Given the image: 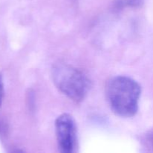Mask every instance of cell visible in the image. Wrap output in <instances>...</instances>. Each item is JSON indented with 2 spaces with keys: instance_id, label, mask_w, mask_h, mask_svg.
<instances>
[{
  "instance_id": "3",
  "label": "cell",
  "mask_w": 153,
  "mask_h": 153,
  "mask_svg": "<svg viewBox=\"0 0 153 153\" xmlns=\"http://www.w3.org/2000/svg\"><path fill=\"white\" fill-rule=\"evenodd\" d=\"M55 127L60 152H74L77 146V128L73 117L70 114H62L55 120Z\"/></svg>"
},
{
  "instance_id": "2",
  "label": "cell",
  "mask_w": 153,
  "mask_h": 153,
  "mask_svg": "<svg viewBox=\"0 0 153 153\" xmlns=\"http://www.w3.org/2000/svg\"><path fill=\"white\" fill-rule=\"evenodd\" d=\"M52 79L58 90L76 102H80L88 94L90 81L78 69L64 63L55 64L52 70Z\"/></svg>"
},
{
  "instance_id": "1",
  "label": "cell",
  "mask_w": 153,
  "mask_h": 153,
  "mask_svg": "<svg viewBox=\"0 0 153 153\" xmlns=\"http://www.w3.org/2000/svg\"><path fill=\"white\" fill-rule=\"evenodd\" d=\"M141 94L140 85L131 78L119 76L108 82L105 95L114 113L123 117L134 116Z\"/></svg>"
},
{
  "instance_id": "6",
  "label": "cell",
  "mask_w": 153,
  "mask_h": 153,
  "mask_svg": "<svg viewBox=\"0 0 153 153\" xmlns=\"http://www.w3.org/2000/svg\"><path fill=\"white\" fill-rule=\"evenodd\" d=\"M146 143L149 148L153 149V133L149 134L146 138Z\"/></svg>"
},
{
  "instance_id": "5",
  "label": "cell",
  "mask_w": 153,
  "mask_h": 153,
  "mask_svg": "<svg viewBox=\"0 0 153 153\" xmlns=\"http://www.w3.org/2000/svg\"><path fill=\"white\" fill-rule=\"evenodd\" d=\"M4 83H3V79L1 77V75L0 74V106L1 105V103L4 99Z\"/></svg>"
},
{
  "instance_id": "4",
  "label": "cell",
  "mask_w": 153,
  "mask_h": 153,
  "mask_svg": "<svg viewBox=\"0 0 153 153\" xmlns=\"http://www.w3.org/2000/svg\"><path fill=\"white\" fill-rule=\"evenodd\" d=\"M141 3V0H119L118 4L121 6H137Z\"/></svg>"
}]
</instances>
